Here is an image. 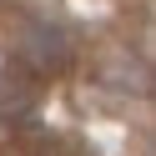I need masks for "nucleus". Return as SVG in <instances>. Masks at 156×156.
<instances>
[{"mask_svg": "<svg viewBox=\"0 0 156 156\" xmlns=\"http://www.w3.org/2000/svg\"><path fill=\"white\" fill-rule=\"evenodd\" d=\"M71 30H66L61 20H51V15H30L20 30V55L35 66V71H61L66 61H71Z\"/></svg>", "mask_w": 156, "mask_h": 156, "instance_id": "f257e3e1", "label": "nucleus"}]
</instances>
